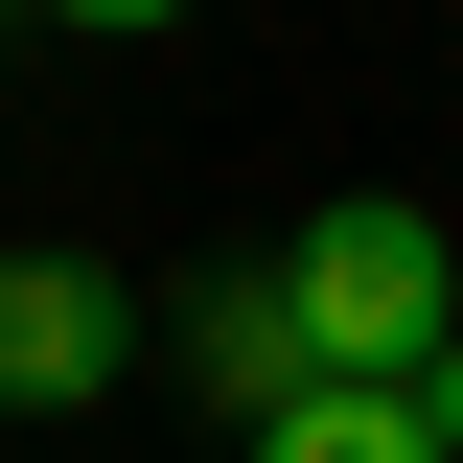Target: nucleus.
Here are the masks:
<instances>
[{
	"mask_svg": "<svg viewBox=\"0 0 463 463\" xmlns=\"http://www.w3.org/2000/svg\"><path fill=\"white\" fill-rule=\"evenodd\" d=\"M185 371H209V417H232V440L325 417V347H301V279H209V301H185Z\"/></svg>",
	"mask_w": 463,
	"mask_h": 463,
	"instance_id": "obj_2",
	"label": "nucleus"
},
{
	"mask_svg": "<svg viewBox=\"0 0 463 463\" xmlns=\"http://www.w3.org/2000/svg\"><path fill=\"white\" fill-rule=\"evenodd\" d=\"M255 463H440V417H417V394H325V417H279Z\"/></svg>",
	"mask_w": 463,
	"mask_h": 463,
	"instance_id": "obj_4",
	"label": "nucleus"
},
{
	"mask_svg": "<svg viewBox=\"0 0 463 463\" xmlns=\"http://www.w3.org/2000/svg\"><path fill=\"white\" fill-rule=\"evenodd\" d=\"M70 394H116V279L0 255V417H70Z\"/></svg>",
	"mask_w": 463,
	"mask_h": 463,
	"instance_id": "obj_3",
	"label": "nucleus"
},
{
	"mask_svg": "<svg viewBox=\"0 0 463 463\" xmlns=\"http://www.w3.org/2000/svg\"><path fill=\"white\" fill-rule=\"evenodd\" d=\"M417 417H440V463H463V347H440V371H417Z\"/></svg>",
	"mask_w": 463,
	"mask_h": 463,
	"instance_id": "obj_5",
	"label": "nucleus"
},
{
	"mask_svg": "<svg viewBox=\"0 0 463 463\" xmlns=\"http://www.w3.org/2000/svg\"><path fill=\"white\" fill-rule=\"evenodd\" d=\"M279 279H301V347H325V394H417V371L463 347V255H440L417 209H325Z\"/></svg>",
	"mask_w": 463,
	"mask_h": 463,
	"instance_id": "obj_1",
	"label": "nucleus"
}]
</instances>
